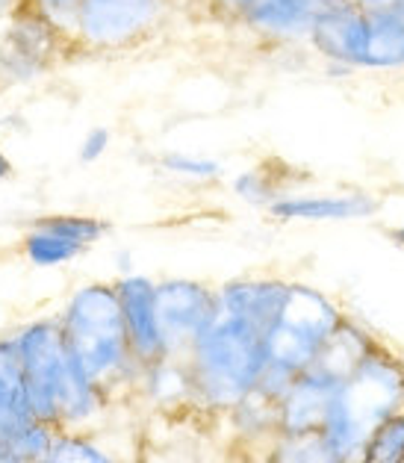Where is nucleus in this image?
<instances>
[{
  "label": "nucleus",
  "mask_w": 404,
  "mask_h": 463,
  "mask_svg": "<svg viewBox=\"0 0 404 463\" xmlns=\"http://www.w3.org/2000/svg\"><path fill=\"white\" fill-rule=\"evenodd\" d=\"M287 287V280L240 278L216 289L212 319L186 357L201 408L230 413L257 390L266 369V334Z\"/></svg>",
  "instance_id": "nucleus-1"
},
{
  "label": "nucleus",
  "mask_w": 404,
  "mask_h": 463,
  "mask_svg": "<svg viewBox=\"0 0 404 463\" xmlns=\"http://www.w3.org/2000/svg\"><path fill=\"white\" fill-rule=\"evenodd\" d=\"M60 327L77 375L107 402L130 383H139L142 366L130 352L116 284H83L65 304Z\"/></svg>",
  "instance_id": "nucleus-2"
},
{
  "label": "nucleus",
  "mask_w": 404,
  "mask_h": 463,
  "mask_svg": "<svg viewBox=\"0 0 404 463\" xmlns=\"http://www.w3.org/2000/svg\"><path fill=\"white\" fill-rule=\"evenodd\" d=\"M15 345L24 369L27 404L36 420L48 422L56 431H80V425L109 404L77 375L65 352L60 319H42L21 327Z\"/></svg>",
  "instance_id": "nucleus-3"
},
{
  "label": "nucleus",
  "mask_w": 404,
  "mask_h": 463,
  "mask_svg": "<svg viewBox=\"0 0 404 463\" xmlns=\"http://www.w3.org/2000/svg\"><path fill=\"white\" fill-rule=\"evenodd\" d=\"M345 313L307 284H289L280 310L266 334V369L257 390L268 399H284L301 372L313 366L324 343L340 327Z\"/></svg>",
  "instance_id": "nucleus-4"
},
{
  "label": "nucleus",
  "mask_w": 404,
  "mask_h": 463,
  "mask_svg": "<svg viewBox=\"0 0 404 463\" xmlns=\"http://www.w3.org/2000/svg\"><path fill=\"white\" fill-rule=\"evenodd\" d=\"M401 408L404 360L384 343H375L352 375L336 387L322 431L345 460L354 463L375 425Z\"/></svg>",
  "instance_id": "nucleus-5"
},
{
  "label": "nucleus",
  "mask_w": 404,
  "mask_h": 463,
  "mask_svg": "<svg viewBox=\"0 0 404 463\" xmlns=\"http://www.w3.org/2000/svg\"><path fill=\"white\" fill-rule=\"evenodd\" d=\"M177 13L174 0H80L71 39L80 56L127 53L160 36Z\"/></svg>",
  "instance_id": "nucleus-6"
},
{
  "label": "nucleus",
  "mask_w": 404,
  "mask_h": 463,
  "mask_svg": "<svg viewBox=\"0 0 404 463\" xmlns=\"http://www.w3.org/2000/svg\"><path fill=\"white\" fill-rule=\"evenodd\" d=\"M74 56L80 53L71 33L24 4L0 30V92L44 80Z\"/></svg>",
  "instance_id": "nucleus-7"
},
{
  "label": "nucleus",
  "mask_w": 404,
  "mask_h": 463,
  "mask_svg": "<svg viewBox=\"0 0 404 463\" xmlns=\"http://www.w3.org/2000/svg\"><path fill=\"white\" fill-rule=\"evenodd\" d=\"M154 304H156V325H160V336H163V354L186 360L201 331L212 319L216 289L186 278L160 280L154 287Z\"/></svg>",
  "instance_id": "nucleus-8"
},
{
  "label": "nucleus",
  "mask_w": 404,
  "mask_h": 463,
  "mask_svg": "<svg viewBox=\"0 0 404 463\" xmlns=\"http://www.w3.org/2000/svg\"><path fill=\"white\" fill-rule=\"evenodd\" d=\"M369 39V9L354 0H331L310 30L307 48L319 60L343 74L363 71V53Z\"/></svg>",
  "instance_id": "nucleus-9"
},
{
  "label": "nucleus",
  "mask_w": 404,
  "mask_h": 463,
  "mask_svg": "<svg viewBox=\"0 0 404 463\" xmlns=\"http://www.w3.org/2000/svg\"><path fill=\"white\" fill-rule=\"evenodd\" d=\"M331 0H251L237 30L272 48H307L310 30Z\"/></svg>",
  "instance_id": "nucleus-10"
},
{
  "label": "nucleus",
  "mask_w": 404,
  "mask_h": 463,
  "mask_svg": "<svg viewBox=\"0 0 404 463\" xmlns=\"http://www.w3.org/2000/svg\"><path fill=\"white\" fill-rule=\"evenodd\" d=\"M381 210L378 195L366 189H340V192H310L296 189L277 198L268 207L275 222H357L369 219Z\"/></svg>",
  "instance_id": "nucleus-11"
},
{
  "label": "nucleus",
  "mask_w": 404,
  "mask_h": 463,
  "mask_svg": "<svg viewBox=\"0 0 404 463\" xmlns=\"http://www.w3.org/2000/svg\"><path fill=\"white\" fill-rule=\"evenodd\" d=\"M154 280L145 275H125L116 280L121 319L130 340V352L142 369L160 364L163 354V336L156 325V304H154Z\"/></svg>",
  "instance_id": "nucleus-12"
},
{
  "label": "nucleus",
  "mask_w": 404,
  "mask_h": 463,
  "mask_svg": "<svg viewBox=\"0 0 404 463\" xmlns=\"http://www.w3.org/2000/svg\"><path fill=\"white\" fill-rule=\"evenodd\" d=\"M343 381L324 375L319 369H307L289 383V390L280 399L277 408V425L280 434H307L322 431L324 420H328L334 392Z\"/></svg>",
  "instance_id": "nucleus-13"
},
{
  "label": "nucleus",
  "mask_w": 404,
  "mask_h": 463,
  "mask_svg": "<svg viewBox=\"0 0 404 463\" xmlns=\"http://www.w3.org/2000/svg\"><path fill=\"white\" fill-rule=\"evenodd\" d=\"M33 422H42V420L33 416L27 404L21 354L15 345V336H9V340H0V439H4L6 446H13Z\"/></svg>",
  "instance_id": "nucleus-14"
},
{
  "label": "nucleus",
  "mask_w": 404,
  "mask_h": 463,
  "mask_svg": "<svg viewBox=\"0 0 404 463\" xmlns=\"http://www.w3.org/2000/svg\"><path fill=\"white\" fill-rule=\"evenodd\" d=\"M363 71L404 74V18L396 9H369Z\"/></svg>",
  "instance_id": "nucleus-15"
},
{
  "label": "nucleus",
  "mask_w": 404,
  "mask_h": 463,
  "mask_svg": "<svg viewBox=\"0 0 404 463\" xmlns=\"http://www.w3.org/2000/svg\"><path fill=\"white\" fill-rule=\"evenodd\" d=\"M298 168H289L280 160H263L251 168H245L233 177V195L251 207H272L277 198L296 192L298 184Z\"/></svg>",
  "instance_id": "nucleus-16"
},
{
  "label": "nucleus",
  "mask_w": 404,
  "mask_h": 463,
  "mask_svg": "<svg viewBox=\"0 0 404 463\" xmlns=\"http://www.w3.org/2000/svg\"><path fill=\"white\" fill-rule=\"evenodd\" d=\"M266 463H349L334 449L324 431L277 434L272 439Z\"/></svg>",
  "instance_id": "nucleus-17"
},
{
  "label": "nucleus",
  "mask_w": 404,
  "mask_h": 463,
  "mask_svg": "<svg viewBox=\"0 0 404 463\" xmlns=\"http://www.w3.org/2000/svg\"><path fill=\"white\" fill-rule=\"evenodd\" d=\"M86 251H89L86 245L65 240V236L53 233L48 228H36V224H30L24 240H21V254L27 257V263L39 266V269L65 266V263H71V260L83 257Z\"/></svg>",
  "instance_id": "nucleus-18"
},
{
  "label": "nucleus",
  "mask_w": 404,
  "mask_h": 463,
  "mask_svg": "<svg viewBox=\"0 0 404 463\" xmlns=\"http://www.w3.org/2000/svg\"><path fill=\"white\" fill-rule=\"evenodd\" d=\"M354 463H404V408L375 425Z\"/></svg>",
  "instance_id": "nucleus-19"
},
{
  "label": "nucleus",
  "mask_w": 404,
  "mask_h": 463,
  "mask_svg": "<svg viewBox=\"0 0 404 463\" xmlns=\"http://www.w3.org/2000/svg\"><path fill=\"white\" fill-rule=\"evenodd\" d=\"M30 224H36V228H48L53 233L65 236V240H74L86 248H92L95 242H100L112 231V224L107 219L86 216V213H44V216L33 219Z\"/></svg>",
  "instance_id": "nucleus-20"
},
{
  "label": "nucleus",
  "mask_w": 404,
  "mask_h": 463,
  "mask_svg": "<svg viewBox=\"0 0 404 463\" xmlns=\"http://www.w3.org/2000/svg\"><path fill=\"white\" fill-rule=\"evenodd\" d=\"M156 165L165 175H172L177 180H189V184H216V180L224 177V165L219 160L195 151H165L160 154Z\"/></svg>",
  "instance_id": "nucleus-21"
},
{
  "label": "nucleus",
  "mask_w": 404,
  "mask_h": 463,
  "mask_svg": "<svg viewBox=\"0 0 404 463\" xmlns=\"http://www.w3.org/2000/svg\"><path fill=\"white\" fill-rule=\"evenodd\" d=\"M44 463H118L83 431H56Z\"/></svg>",
  "instance_id": "nucleus-22"
},
{
  "label": "nucleus",
  "mask_w": 404,
  "mask_h": 463,
  "mask_svg": "<svg viewBox=\"0 0 404 463\" xmlns=\"http://www.w3.org/2000/svg\"><path fill=\"white\" fill-rule=\"evenodd\" d=\"M109 148H112V130L104 128V124H98V128L86 130V137L77 145V160L86 165L100 163L109 154Z\"/></svg>",
  "instance_id": "nucleus-23"
},
{
  "label": "nucleus",
  "mask_w": 404,
  "mask_h": 463,
  "mask_svg": "<svg viewBox=\"0 0 404 463\" xmlns=\"http://www.w3.org/2000/svg\"><path fill=\"white\" fill-rule=\"evenodd\" d=\"M249 6H251V0H201V15L237 30L240 18Z\"/></svg>",
  "instance_id": "nucleus-24"
},
{
  "label": "nucleus",
  "mask_w": 404,
  "mask_h": 463,
  "mask_svg": "<svg viewBox=\"0 0 404 463\" xmlns=\"http://www.w3.org/2000/svg\"><path fill=\"white\" fill-rule=\"evenodd\" d=\"M30 6H36L39 13H44L51 21H56L62 30L74 27V15H77V6H80V0H27Z\"/></svg>",
  "instance_id": "nucleus-25"
},
{
  "label": "nucleus",
  "mask_w": 404,
  "mask_h": 463,
  "mask_svg": "<svg viewBox=\"0 0 404 463\" xmlns=\"http://www.w3.org/2000/svg\"><path fill=\"white\" fill-rule=\"evenodd\" d=\"M27 0H0V21H6L9 15H15Z\"/></svg>",
  "instance_id": "nucleus-26"
},
{
  "label": "nucleus",
  "mask_w": 404,
  "mask_h": 463,
  "mask_svg": "<svg viewBox=\"0 0 404 463\" xmlns=\"http://www.w3.org/2000/svg\"><path fill=\"white\" fill-rule=\"evenodd\" d=\"M13 172H15L13 160H9V156H6V151L0 148V180H9V177H13Z\"/></svg>",
  "instance_id": "nucleus-27"
},
{
  "label": "nucleus",
  "mask_w": 404,
  "mask_h": 463,
  "mask_svg": "<svg viewBox=\"0 0 404 463\" xmlns=\"http://www.w3.org/2000/svg\"><path fill=\"white\" fill-rule=\"evenodd\" d=\"M354 4L363 6V9H392L396 0H354Z\"/></svg>",
  "instance_id": "nucleus-28"
},
{
  "label": "nucleus",
  "mask_w": 404,
  "mask_h": 463,
  "mask_svg": "<svg viewBox=\"0 0 404 463\" xmlns=\"http://www.w3.org/2000/svg\"><path fill=\"white\" fill-rule=\"evenodd\" d=\"M181 13H201V0H174Z\"/></svg>",
  "instance_id": "nucleus-29"
},
{
  "label": "nucleus",
  "mask_w": 404,
  "mask_h": 463,
  "mask_svg": "<svg viewBox=\"0 0 404 463\" xmlns=\"http://www.w3.org/2000/svg\"><path fill=\"white\" fill-rule=\"evenodd\" d=\"M390 240L396 242L399 248H404V222H401V224H396V228L390 231Z\"/></svg>",
  "instance_id": "nucleus-30"
},
{
  "label": "nucleus",
  "mask_w": 404,
  "mask_h": 463,
  "mask_svg": "<svg viewBox=\"0 0 404 463\" xmlns=\"http://www.w3.org/2000/svg\"><path fill=\"white\" fill-rule=\"evenodd\" d=\"M13 458H15V455H13V451H9V446L4 443V439H0V463H9Z\"/></svg>",
  "instance_id": "nucleus-31"
},
{
  "label": "nucleus",
  "mask_w": 404,
  "mask_h": 463,
  "mask_svg": "<svg viewBox=\"0 0 404 463\" xmlns=\"http://www.w3.org/2000/svg\"><path fill=\"white\" fill-rule=\"evenodd\" d=\"M392 9H396V13L404 18V0H396V4H392Z\"/></svg>",
  "instance_id": "nucleus-32"
}]
</instances>
